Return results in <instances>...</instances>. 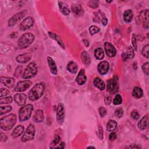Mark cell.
<instances>
[{
    "label": "cell",
    "instance_id": "obj_20",
    "mask_svg": "<svg viewBox=\"0 0 149 149\" xmlns=\"http://www.w3.org/2000/svg\"><path fill=\"white\" fill-rule=\"evenodd\" d=\"M1 82L8 88H12L15 85V79L12 77L1 76L0 78Z\"/></svg>",
    "mask_w": 149,
    "mask_h": 149
},
{
    "label": "cell",
    "instance_id": "obj_8",
    "mask_svg": "<svg viewBox=\"0 0 149 149\" xmlns=\"http://www.w3.org/2000/svg\"><path fill=\"white\" fill-rule=\"evenodd\" d=\"M27 13V10H23L20 12H19L13 15L8 20V26H13L17 23L18 22L21 20L23 19L26 14Z\"/></svg>",
    "mask_w": 149,
    "mask_h": 149
},
{
    "label": "cell",
    "instance_id": "obj_42",
    "mask_svg": "<svg viewBox=\"0 0 149 149\" xmlns=\"http://www.w3.org/2000/svg\"><path fill=\"white\" fill-rule=\"evenodd\" d=\"M22 71H23V67H22V66L19 65V66H18L16 68L13 75H14L16 77H19L20 76V75L22 74Z\"/></svg>",
    "mask_w": 149,
    "mask_h": 149
},
{
    "label": "cell",
    "instance_id": "obj_31",
    "mask_svg": "<svg viewBox=\"0 0 149 149\" xmlns=\"http://www.w3.org/2000/svg\"><path fill=\"white\" fill-rule=\"evenodd\" d=\"M94 85L100 90H104L105 88V84L100 77H95L94 80Z\"/></svg>",
    "mask_w": 149,
    "mask_h": 149
},
{
    "label": "cell",
    "instance_id": "obj_19",
    "mask_svg": "<svg viewBox=\"0 0 149 149\" xmlns=\"http://www.w3.org/2000/svg\"><path fill=\"white\" fill-rule=\"evenodd\" d=\"M86 80H87V77L85 74V70L84 69H82L79 71L78 74L77 75L76 78V81L79 85L81 86L86 83Z\"/></svg>",
    "mask_w": 149,
    "mask_h": 149
},
{
    "label": "cell",
    "instance_id": "obj_43",
    "mask_svg": "<svg viewBox=\"0 0 149 149\" xmlns=\"http://www.w3.org/2000/svg\"><path fill=\"white\" fill-rule=\"evenodd\" d=\"M149 63L147 62H146L144 63L143 65H142V70H143V72L144 73V74H146L147 76L149 74Z\"/></svg>",
    "mask_w": 149,
    "mask_h": 149
},
{
    "label": "cell",
    "instance_id": "obj_9",
    "mask_svg": "<svg viewBox=\"0 0 149 149\" xmlns=\"http://www.w3.org/2000/svg\"><path fill=\"white\" fill-rule=\"evenodd\" d=\"M148 13H149L148 9L143 10L140 13L138 17L139 23L143 25V27L146 29H148V27H149Z\"/></svg>",
    "mask_w": 149,
    "mask_h": 149
},
{
    "label": "cell",
    "instance_id": "obj_40",
    "mask_svg": "<svg viewBox=\"0 0 149 149\" xmlns=\"http://www.w3.org/2000/svg\"><path fill=\"white\" fill-rule=\"evenodd\" d=\"M114 113L117 118H120L123 115V110L122 108H118L117 109H115Z\"/></svg>",
    "mask_w": 149,
    "mask_h": 149
},
{
    "label": "cell",
    "instance_id": "obj_1",
    "mask_svg": "<svg viewBox=\"0 0 149 149\" xmlns=\"http://www.w3.org/2000/svg\"><path fill=\"white\" fill-rule=\"evenodd\" d=\"M45 84L44 82L38 83L33 86L28 94V98L30 101H36L44 94Z\"/></svg>",
    "mask_w": 149,
    "mask_h": 149
},
{
    "label": "cell",
    "instance_id": "obj_3",
    "mask_svg": "<svg viewBox=\"0 0 149 149\" xmlns=\"http://www.w3.org/2000/svg\"><path fill=\"white\" fill-rule=\"evenodd\" d=\"M35 39V36L31 33H26L22 35L17 40V46L20 49H24L31 45Z\"/></svg>",
    "mask_w": 149,
    "mask_h": 149
},
{
    "label": "cell",
    "instance_id": "obj_35",
    "mask_svg": "<svg viewBox=\"0 0 149 149\" xmlns=\"http://www.w3.org/2000/svg\"><path fill=\"white\" fill-rule=\"evenodd\" d=\"M60 140H61L60 136H58V135L55 136V137L54 138V139L52 140V141L51 143L50 148H56V146L58 145L59 143H60Z\"/></svg>",
    "mask_w": 149,
    "mask_h": 149
},
{
    "label": "cell",
    "instance_id": "obj_15",
    "mask_svg": "<svg viewBox=\"0 0 149 149\" xmlns=\"http://www.w3.org/2000/svg\"><path fill=\"white\" fill-rule=\"evenodd\" d=\"M71 10L73 14L76 17H80L84 14V10L80 4H72L71 6Z\"/></svg>",
    "mask_w": 149,
    "mask_h": 149
},
{
    "label": "cell",
    "instance_id": "obj_55",
    "mask_svg": "<svg viewBox=\"0 0 149 149\" xmlns=\"http://www.w3.org/2000/svg\"><path fill=\"white\" fill-rule=\"evenodd\" d=\"M87 148H95V147H93V146H89V147H88Z\"/></svg>",
    "mask_w": 149,
    "mask_h": 149
},
{
    "label": "cell",
    "instance_id": "obj_30",
    "mask_svg": "<svg viewBox=\"0 0 149 149\" xmlns=\"http://www.w3.org/2000/svg\"><path fill=\"white\" fill-rule=\"evenodd\" d=\"M81 59L85 65H88L91 63V58L89 54L86 51H83L80 55Z\"/></svg>",
    "mask_w": 149,
    "mask_h": 149
},
{
    "label": "cell",
    "instance_id": "obj_46",
    "mask_svg": "<svg viewBox=\"0 0 149 149\" xmlns=\"http://www.w3.org/2000/svg\"><path fill=\"white\" fill-rule=\"evenodd\" d=\"M9 93V91L5 88H1V95L0 97L2 98L3 97H5Z\"/></svg>",
    "mask_w": 149,
    "mask_h": 149
},
{
    "label": "cell",
    "instance_id": "obj_16",
    "mask_svg": "<svg viewBox=\"0 0 149 149\" xmlns=\"http://www.w3.org/2000/svg\"><path fill=\"white\" fill-rule=\"evenodd\" d=\"M14 100L16 104L20 106L24 105L27 100V97L26 94L23 93H16L14 95Z\"/></svg>",
    "mask_w": 149,
    "mask_h": 149
},
{
    "label": "cell",
    "instance_id": "obj_13",
    "mask_svg": "<svg viewBox=\"0 0 149 149\" xmlns=\"http://www.w3.org/2000/svg\"><path fill=\"white\" fill-rule=\"evenodd\" d=\"M109 69V64L107 61H103L100 62L97 66V70L101 75L106 74Z\"/></svg>",
    "mask_w": 149,
    "mask_h": 149
},
{
    "label": "cell",
    "instance_id": "obj_22",
    "mask_svg": "<svg viewBox=\"0 0 149 149\" xmlns=\"http://www.w3.org/2000/svg\"><path fill=\"white\" fill-rule=\"evenodd\" d=\"M58 6L61 12L65 16H68L70 13V9L66 3L63 1H58Z\"/></svg>",
    "mask_w": 149,
    "mask_h": 149
},
{
    "label": "cell",
    "instance_id": "obj_4",
    "mask_svg": "<svg viewBox=\"0 0 149 149\" xmlns=\"http://www.w3.org/2000/svg\"><path fill=\"white\" fill-rule=\"evenodd\" d=\"M33 105L27 104L21 107L19 110V119L20 122H24L29 120L33 111Z\"/></svg>",
    "mask_w": 149,
    "mask_h": 149
},
{
    "label": "cell",
    "instance_id": "obj_50",
    "mask_svg": "<svg viewBox=\"0 0 149 149\" xmlns=\"http://www.w3.org/2000/svg\"><path fill=\"white\" fill-rule=\"evenodd\" d=\"M116 138V134L115 132H112L110 133L109 136V139L111 141H113L114 140H115Z\"/></svg>",
    "mask_w": 149,
    "mask_h": 149
},
{
    "label": "cell",
    "instance_id": "obj_37",
    "mask_svg": "<svg viewBox=\"0 0 149 149\" xmlns=\"http://www.w3.org/2000/svg\"><path fill=\"white\" fill-rule=\"evenodd\" d=\"M122 102V96H121L120 94H117L115 95V98H114V99H113V104L114 105H118L121 104Z\"/></svg>",
    "mask_w": 149,
    "mask_h": 149
},
{
    "label": "cell",
    "instance_id": "obj_25",
    "mask_svg": "<svg viewBox=\"0 0 149 149\" xmlns=\"http://www.w3.org/2000/svg\"><path fill=\"white\" fill-rule=\"evenodd\" d=\"M148 115L144 116L139 122L138 123V127L140 130H144L146 129L147 125H148Z\"/></svg>",
    "mask_w": 149,
    "mask_h": 149
},
{
    "label": "cell",
    "instance_id": "obj_36",
    "mask_svg": "<svg viewBox=\"0 0 149 149\" xmlns=\"http://www.w3.org/2000/svg\"><path fill=\"white\" fill-rule=\"evenodd\" d=\"M13 101V98L12 97H2L0 99V104H10L12 103Z\"/></svg>",
    "mask_w": 149,
    "mask_h": 149
},
{
    "label": "cell",
    "instance_id": "obj_12",
    "mask_svg": "<svg viewBox=\"0 0 149 149\" xmlns=\"http://www.w3.org/2000/svg\"><path fill=\"white\" fill-rule=\"evenodd\" d=\"M34 23V19L32 17H27L20 23L19 25V29L21 31H25L31 27L33 26Z\"/></svg>",
    "mask_w": 149,
    "mask_h": 149
},
{
    "label": "cell",
    "instance_id": "obj_6",
    "mask_svg": "<svg viewBox=\"0 0 149 149\" xmlns=\"http://www.w3.org/2000/svg\"><path fill=\"white\" fill-rule=\"evenodd\" d=\"M35 134V126L33 123H30L27 127L26 130L23 132V134L21 137V141L22 142H26L27 141L31 140L34 139Z\"/></svg>",
    "mask_w": 149,
    "mask_h": 149
},
{
    "label": "cell",
    "instance_id": "obj_26",
    "mask_svg": "<svg viewBox=\"0 0 149 149\" xmlns=\"http://www.w3.org/2000/svg\"><path fill=\"white\" fill-rule=\"evenodd\" d=\"M67 70L72 74H76L78 70L77 64L74 61H70L66 66Z\"/></svg>",
    "mask_w": 149,
    "mask_h": 149
},
{
    "label": "cell",
    "instance_id": "obj_14",
    "mask_svg": "<svg viewBox=\"0 0 149 149\" xmlns=\"http://www.w3.org/2000/svg\"><path fill=\"white\" fill-rule=\"evenodd\" d=\"M104 48L106 54L108 56L112 58L115 56L116 54V50L115 48L111 43L108 42H105L104 44Z\"/></svg>",
    "mask_w": 149,
    "mask_h": 149
},
{
    "label": "cell",
    "instance_id": "obj_48",
    "mask_svg": "<svg viewBox=\"0 0 149 149\" xmlns=\"http://www.w3.org/2000/svg\"><path fill=\"white\" fill-rule=\"evenodd\" d=\"M98 137L100 139H102L103 138V130H102V128L100 126L99 127H98Z\"/></svg>",
    "mask_w": 149,
    "mask_h": 149
},
{
    "label": "cell",
    "instance_id": "obj_11",
    "mask_svg": "<svg viewBox=\"0 0 149 149\" xmlns=\"http://www.w3.org/2000/svg\"><path fill=\"white\" fill-rule=\"evenodd\" d=\"M32 84V82L30 80H26L23 81H20L16 84L14 90L16 92H22L26 91Z\"/></svg>",
    "mask_w": 149,
    "mask_h": 149
},
{
    "label": "cell",
    "instance_id": "obj_17",
    "mask_svg": "<svg viewBox=\"0 0 149 149\" xmlns=\"http://www.w3.org/2000/svg\"><path fill=\"white\" fill-rule=\"evenodd\" d=\"M134 56V50L133 48L131 46H129L126 51L123 52L122 54V58L123 61H126L127 59H132Z\"/></svg>",
    "mask_w": 149,
    "mask_h": 149
},
{
    "label": "cell",
    "instance_id": "obj_5",
    "mask_svg": "<svg viewBox=\"0 0 149 149\" xmlns=\"http://www.w3.org/2000/svg\"><path fill=\"white\" fill-rule=\"evenodd\" d=\"M38 68L37 65L34 62H32L27 66L22 74V77L24 79H29L36 76Z\"/></svg>",
    "mask_w": 149,
    "mask_h": 149
},
{
    "label": "cell",
    "instance_id": "obj_27",
    "mask_svg": "<svg viewBox=\"0 0 149 149\" xmlns=\"http://www.w3.org/2000/svg\"><path fill=\"white\" fill-rule=\"evenodd\" d=\"M132 95L136 99H140L143 96V91L139 87H134L132 91Z\"/></svg>",
    "mask_w": 149,
    "mask_h": 149
},
{
    "label": "cell",
    "instance_id": "obj_44",
    "mask_svg": "<svg viewBox=\"0 0 149 149\" xmlns=\"http://www.w3.org/2000/svg\"><path fill=\"white\" fill-rule=\"evenodd\" d=\"M132 45L134 50L137 51V38L135 34H132Z\"/></svg>",
    "mask_w": 149,
    "mask_h": 149
},
{
    "label": "cell",
    "instance_id": "obj_32",
    "mask_svg": "<svg viewBox=\"0 0 149 149\" xmlns=\"http://www.w3.org/2000/svg\"><path fill=\"white\" fill-rule=\"evenodd\" d=\"M94 56L98 60H102L104 58V52L102 48H97L94 50Z\"/></svg>",
    "mask_w": 149,
    "mask_h": 149
},
{
    "label": "cell",
    "instance_id": "obj_28",
    "mask_svg": "<svg viewBox=\"0 0 149 149\" xmlns=\"http://www.w3.org/2000/svg\"><path fill=\"white\" fill-rule=\"evenodd\" d=\"M123 20L126 23H130L132 21L133 18V13L132 10L127 9L123 13Z\"/></svg>",
    "mask_w": 149,
    "mask_h": 149
},
{
    "label": "cell",
    "instance_id": "obj_18",
    "mask_svg": "<svg viewBox=\"0 0 149 149\" xmlns=\"http://www.w3.org/2000/svg\"><path fill=\"white\" fill-rule=\"evenodd\" d=\"M31 58V54L30 53H23L19 54L16 58L17 62L20 63H26L30 61Z\"/></svg>",
    "mask_w": 149,
    "mask_h": 149
},
{
    "label": "cell",
    "instance_id": "obj_7",
    "mask_svg": "<svg viewBox=\"0 0 149 149\" xmlns=\"http://www.w3.org/2000/svg\"><path fill=\"white\" fill-rule=\"evenodd\" d=\"M119 90L118 79L117 76H114L113 78L109 79L107 81V90L109 93L113 94L116 93Z\"/></svg>",
    "mask_w": 149,
    "mask_h": 149
},
{
    "label": "cell",
    "instance_id": "obj_51",
    "mask_svg": "<svg viewBox=\"0 0 149 149\" xmlns=\"http://www.w3.org/2000/svg\"><path fill=\"white\" fill-rule=\"evenodd\" d=\"M101 22L102 24L104 26H106V25L107 24V23H108V19H107V18L104 16H103V17H102V19H101Z\"/></svg>",
    "mask_w": 149,
    "mask_h": 149
},
{
    "label": "cell",
    "instance_id": "obj_10",
    "mask_svg": "<svg viewBox=\"0 0 149 149\" xmlns=\"http://www.w3.org/2000/svg\"><path fill=\"white\" fill-rule=\"evenodd\" d=\"M56 118L57 122L59 125H62L65 119V108L63 104L59 103L56 108Z\"/></svg>",
    "mask_w": 149,
    "mask_h": 149
},
{
    "label": "cell",
    "instance_id": "obj_54",
    "mask_svg": "<svg viewBox=\"0 0 149 149\" xmlns=\"http://www.w3.org/2000/svg\"><path fill=\"white\" fill-rule=\"evenodd\" d=\"M83 41L84 44L86 47H88V46L89 45V41H88L87 40H83Z\"/></svg>",
    "mask_w": 149,
    "mask_h": 149
},
{
    "label": "cell",
    "instance_id": "obj_38",
    "mask_svg": "<svg viewBox=\"0 0 149 149\" xmlns=\"http://www.w3.org/2000/svg\"><path fill=\"white\" fill-rule=\"evenodd\" d=\"M100 29L98 27L96 26H91L89 28V32L91 35H94L95 34H97L100 31Z\"/></svg>",
    "mask_w": 149,
    "mask_h": 149
},
{
    "label": "cell",
    "instance_id": "obj_49",
    "mask_svg": "<svg viewBox=\"0 0 149 149\" xmlns=\"http://www.w3.org/2000/svg\"><path fill=\"white\" fill-rule=\"evenodd\" d=\"M104 101H105V103L106 105H109L111 102H112V98L111 96H108L107 97L105 98V100H104Z\"/></svg>",
    "mask_w": 149,
    "mask_h": 149
},
{
    "label": "cell",
    "instance_id": "obj_23",
    "mask_svg": "<svg viewBox=\"0 0 149 149\" xmlns=\"http://www.w3.org/2000/svg\"><path fill=\"white\" fill-rule=\"evenodd\" d=\"M44 112H43V111L41 109L37 110L35 112L34 115L33 117V119L34 122L37 123L42 122L44 120Z\"/></svg>",
    "mask_w": 149,
    "mask_h": 149
},
{
    "label": "cell",
    "instance_id": "obj_52",
    "mask_svg": "<svg viewBox=\"0 0 149 149\" xmlns=\"http://www.w3.org/2000/svg\"><path fill=\"white\" fill-rule=\"evenodd\" d=\"M133 146H129L128 147H126V148H141V147L139 144H133Z\"/></svg>",
    "mask_w": 149,
    "mask_h": 149
},
{
    "label": "cell",
    "instance_id": "obj_24",
    "mask_svg": "<svg viewBox=\"0 0 149 149\" xmlns=\"http://www.w3.org/2000/svg\"><path fill=\"white\" fill-rule=\"evenodd\" d=\"M24 132V126L22 125L17 126L13 130L12 133V137L14 139H16L20 136Z\"/></svg>",
    "mask_w": 149,
    "mask_h": 149
},
{
    "label": "cell",
    "instance_id": "obj_2",
    "mask_svg": "<svg viewBox=\"0 0 149 149\" xmlns=\"http://www.w3.org/2000/svg\"><path fill=\"white\" fill-rule=\"evenodd\" d=\"M16 122V116L15 114L10 113L4 117H2L0 120V126L1 129L5 131L10 130Z\"/></svg>",
    "mask_w": 149,
    "mask_h": 149
},
{
    "label": "cell",
    "instance_id": "obj_47",
    "mask_svg": "<svg viewBox=\"0 0 149 149\" xmlns=\"http://www.w3.org/2000/svg\"><path fill=\"white\" fill-rule=\"evenodd\" d=\"M98 111H99V113H100V115L101 117H104V116L106 115L107 113V111L106 110V109L104 107H100L99 109H98Z\"/></svg>",
    "mask_w": 149,
    "mask_h": 149
},
{
    "label": "cell",
    "instance_id": "obj_41",
    "mask_svg": "<svg viewBox=\"0 0 149 149\" xmlns=\"http://www.w3.org/2000/svg\"><path fill=\"white\" fill-rule=\"evenodd\" d=\"M148 48H149V45L147 44L143 48V49L141 51L143 56L147 59L148 58Z\"/></svg>",
    "mask_w": 149,
    "mask_h": 149
},
{
    "label": "cell",
    "instance_id": "obj_29",
    "mask_svg": "<svg viewBox=\"0 0 149 149\" xmlns=\"http://www.w3.org/2000/svg\"><path fill=\"white\" fill-rule=\"evenodd\" d=\"M48 35L49 36L55 40V41H56V42H58V44L61 46V47H62L63 49H65V45H64V43L63 42V41L62 40V39L61 38V37L58 36L57 34L52 33V32H48Z\"/></svg>",
    "mask_w": 149,
    "mask_h": 149
},
{
    "label": "cell",
    "instance_id": "obj_39",
    "mask_svg": "<svg viewBox=\"0 0 149 149\" xmlns=\"http://www.w3.org/2000/svg\"><path fill=\"white\" fill-rule=\"evenodd\" d=\"M88 6L93 9H96L99 6V1H90L88 2Z\"/></svg>",
    "mask_w": 149,
    "mask_h": 149
},
{
    "label": "cell",
    "instance_id": "obj_34",
    "mask_svg": "<svg viewBox=\"0 0 149 149\" xmlns=\"http://www.w3.org/2000/svg\"><path fill=\"white\" fill-rule=\"evenodd\" d=\"M12 109V108L11 106L8 105V106H1L0 107V115H2L3 114L9 112H10Z\"/></svg>",
    "mask_w": 149,
    "mask_h": 149
},
{
    "label": "cell",
    "instance_id": "obj_21",
    "mask_svg": "<svg viewBox=\"0 0 149 149\" xmlns=\"http://www.w3.org/2000/svg\"><path fill=\"white\" fill-rule=\"evenodd\" d=\"M47 62H48L51 73L54 75H57L58 74L57 67L54 60L51 57L48 56L47 57Z\"/></svg>",
    "mask_w": 149,
    "mask_h": 149
},
{
    "label": "cell",
    "instance_id": "obj_33",
    "mask_svg": "<svg viewBox=\"0 0 149 149\" xmlns=\"http://www.w3.org/2000/svg\"><path fill=\"white\" fill-rule=\"evenodd\" d=\"M116 127H117L116 122L114 120H109L107 124L106 129H107V131L108 132H112L116 129Z\"/></svg>",
    "mask_w": 149,
    "mask_h": 149
},
{
    "label": "cell",
    "instance_id": "obj_45",
    "mask_svg": "<svg viewBox=\"0 0 149 149\" xmlns=\"http://www.w3.org/2000/svg\"><path fill=\"white\" fill-rule=\"evenodd\" d=\"M131 118L134 120H137L140 118V115L137 111H133L130 114Z\"/></svg>",
    "mask_w": 149,
    "mask_h": 149
},
{
    "label": "cell",
    "instance_id": "obj_53",
    "mask_svg": "<svg viewBox=\"0 0 149 149\" xmlns=\"http://www.w3.org/2000/svg\"><path fill=\"white\" fill-rule=\"evenodd\" d=\"M59 146H57L56 148H64V146H65V143L63 142H61L59 143L58 144Z\"/></svg>",
    "mask_w": 149,
    "mask_h": 149
}]
</instances>
